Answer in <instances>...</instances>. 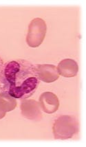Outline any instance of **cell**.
Returning <instances> with one entry per match:
<instances>
[{"mask_svg":"<svg viewBox=\"0 0 86 147\" xmlns=\"http://www.w3.org/2000/svg\"><path fill=\"white\" fill-rule=\"evenodd\" d=\"M39 84L36 66L26 60L8 62L0 78L1 89L15 98L27 99L34 94Z\"/></svg>","mask_w":86,"mask_h":147,"instance_id":"obj_1","label":"cell"},{"mask_svg":"<svg viewBox=\"0 0 86 147\" xmlns=\"http://www.w3.org/2000/svg\"><path fill=\"white\" fill-rule=\"evenodd\" d=\"M52 131L54 139H70L78 132V120L73 115H61L54 121Z\"/></svg>","mask_w":86,"mask_h":147,"instance_id":"obj_2","label":"cell"},{"mask_svg":"<svg viewBox=\"0 0 86 147\" xmlns=\"http://www.w3.org/2000/svg\"><path fill=\"white\" fill-rule=\"evenodd\" d=\"M47 31V26L43 19L35 18L28 26L26 42L31 48H37L43 43Z\"/></svg>","mask_w":86,"mask_h":147,"instance_id":"obj_3","label":"cell"},{"mask_svg":"<svg viewBox=\"0 0 86 147\" xmlns=\"http://www.w3.org/2000/svg\"><path fill=\"white\" fill-rule=\"evenodd\" d=\"M21 111L24 118L32 120H39L42 118L39 102L33 99H24L21 103Z\"/></svg>","mask_w":86,"mask_h":147,"instance_id":"obj_4","label":"cell"},{"mask_svg":"<svg viewBox=\"0 0 86 147\" xmlns=\"http://www.w3.org/2000/svg\"><path fill=\"white\" fill-rule=\"evenodd\" d=\"M36 71L39 79L45 83H52L57 80L59 77L57 68L53 65H37Z\"/></svg>","mask_w":86,"mask_h":147,"instance_id":"obj_5","label":"cell"},{"mask_svg":"<svg viewBox=\"0 0 86 147\" xmlns=\"http://www.w3.org/2000/svg\"><path fill=\"white\" fill-rule=\"evenodd\" d=\"M39 105L45 113L51 114L56 112L59 107V100L53 93L46 92L43 93L39 97Z\"/></svg>","mask_w":86,"mask_h":147,"instance_id":"obj_6","label":"cell"},{"mask_svg":"<svg viewBox=\"0 0 86 147\" xmlns=\"http://www.w3.org/2000/svg\"><path fill=\"white\" fill-rule=\"evenodd\" d=\"M57 68L59 74L66 78H71L77 76L79 71V66L77 63L72 59H70L61 61Z\"/></svg>","mask_w":86,"mask_h":147,"instance_id":"obj_7","label":"cell"},{"mask_svg":"<svg viewBox=\"0 0 86 147\" xmlns=\"http://www.w3.org/2000/svg\"><path fill=\"white\" fill-rule=\"evenodd\" d=\"M17 107V100L8 92L3 91L0 93V107L5 112L13 111Z\"/></svg>","mask_w":86,"mask_h":147,"instance_id":"obj_8","label":"cell"},{"mask_svg":"<svg viewBox=\"0 0 86 147\" xmlns=\"http://www.w3.org/2000/svg\"><path fill=\"white\" fill-rule=\"evenodd\" d=\"M3 68V61L2 59H1V57H0V78H1V73H2Z\"/></svg>","mask_w":86,"mask_h":147,"instance_id":"obj_9","label":"cell"},{"mask_svg":"<svg viewBox=\"0 0 86 147\" xmlns=\"http://www.w3.org/2000/svg\"><path fill=\"white\" fill-rule=\"evenodd\" d=\"M6 113V112H5L2 109H1V107H0V120H1V119H2L3 117L5 116Z\"/></svg>","mask_w":86,"mask_h":147,"instance_id":"obj_10","label":"cell"}]
</instances>
